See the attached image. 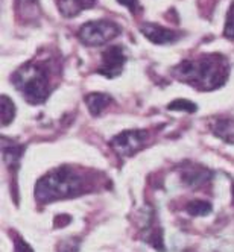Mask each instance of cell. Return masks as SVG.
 I'll return each mask as SVG.
<instances>
[{
  "label": "cell",
  "mask_w": 234,
  "mask_h": 252,
  "mask_svg": "<svg viewBox=\"0 0 234 252\" xmlns=\"http://www.w3.org/2000/svg\"><path fill=\"white\" fill-rule=\"evenodd\" d=\"M12 85L19 90L31 105H40L52 93L50 71L44 63L31 61L22 65L11 76Z\"/></svg>",
  "instance_id": "cell-3"
},
{
  "label": "cell",
  "mask_w": 234,
  "mask_h": 252,
  "mask_svg": "<svg viewBox=\"0 0 234 252\" xmlns=\"http://www.w3.org/2000/svg\"><path fill=\"white\" fill-rule=\"evenodd\" d=\"M84 102L88 108V113L93 117H98L113 102V97L108 93H88L84 97Z\"/></svg>",
  "instance_id": "cell-10"
},
{
  "label": "cell",
  "mask_w": 234,
  "mask_h": 252,
  "mask_svg": "<svg viewBox=\"0 0 234 252\" xmlns=\"http://www.w3.org/2000/svg\"><path fill=\"white\" fill-rule=\"evenodd\" d=\"M148 140V131L145 129H127L114 135L110 140L111 149L120 157H131L141 149L143 143Z\"/></svg>",
  "instance_id": "cell-6"
},
{
  "label": "cell",
  "mask_w": 234,
  "mask_h": 252,
  "mask_svg": "<svg viewBox=\"0 0 234 252\" xmlns=\"http://www.w3.org/2000/svg\"><path fill=\"white\" fill-rule=\"evenodd\" d=\"M22 2H23V3H28V5L31 6V5H32V3L35 2V0H22Z\"/></svg>",
  "instance_id": "cell-20"
},
{
  "label": "cell",
  "mask_w": 234,
  "mask_h": 252,
  "mask_svg": "<svg viewBox=\"0 0 234 252\" xmlns=\"http://www.w3.org/2000/svg\"><path fill=\"white\" fill-rule=\"evenodd\" d=\"M120 31V26L111 20H92L79 28L78 38L87 47H98L113 41Z\"/></svg>",
  "instance_id": "cell-4"
},
{
  "label": "cell",
  "mask_w": 234,
  "mask_h": 252,
  "mask_svg": "<svg viewBox=\"0 0 234 252\" xmlns=\"http://www.w3.org/2000/svg\"><path fill=\"white\" fill-rule=\"evenodd\" d=\"M211 175L213 173L204 166H189V167H184L183 172H181L183 181L190 187L202 186L204 183L210 181Z\"/></svg>",
  "instance_id": "cell-9"
},
{
  "label": "cell",
  "mask_w": 234,
  "mask_h": 252,
  "mask_svg": "<svg viewBox=\"0 0 234 252\" xmlns=\"http://www.w3.org/2000/svg\"><path fill=\"white\" fill-rule=\"evenodd\" d=\"M138 31L143 33V37L146 40L158 46L172 44L179 38V33L176 31H172L169 28H165L157 23H141L138 26Z\"/></svg>",
  "instance_id": "cell-7"
},
{
  "label": "cell",
  "mask_w": 234,
  "mask_h": 252,
  "mask_svg": "<svg viewBox=\"0 0 234 252\" xmlns=\"http://www.w3.org/2000/svg\"><path fill=\"white\" fill-rule=\"evenodd\" d=\"M128 61L127 52L125 47L117 44V46H108L100 55V64L96 68V73L108 78L114 79L122 75L123 67Z\"/></svg>",
  "instance_id": "cell-5"
},
{
  "label": "cell",
  "mask_w": 234,
  "mask_h": 252,
  "mask_svg": "<svg viewBox=\"0 0 234 252\" xmlns=\"http://www.w3.org/2000/svg\"><path fill=\"white\" fill-rule=\"evenodd\" d=\"M23 151L25 148H20L19 145H15V143H5L3 140V145H2V152H3V159L8 167L11 169H17L19 167V163L22 159V155H23Z\"/></svg>",
  "instance_id": "cell-11"
},
{
  "label": "cell",
  "mask_w": 234,
  "mask_h": 252,
  "mask_svg": "<svg viewBox=\"0 0 234 252\" xmlns=\"http://www.w3.org/2000/svg\"><path fill=\"white\" fill-rule=\"evenodd\" d=\"M79 239L71 237V239H66L60 243L57 252H78L79 251Z\"/></svg>",
  "instance_id": "cell-17"
},
{
  "label": "cell",
  "mask_w": 234,
  "mask_h": 252,
  "mask_svg": "<svg viewBox=\"0 0 234 252\" xmlns=\"http://www.w3.org/2000/svg\"><path fill=\"white\" fill-rule=\"evenodd\" d=\"M169 111H186V113H195L198 106L195 102H190L187 99H175L167 105Z\"/></svg>",
  "instance_id": "cell-15"
},
{
  "label": "cell",
  "mask_w": 234,
  "mask_h": 252,
  "mask_svg": "<svg viewBox=\"0 0 234 252\" xmlns=\"http://www.w3.org/2000/svg\"><path fill=\"white\" fill-rule=\"evenodd\" d=\"M14 252H33V249L22 237L17 236V237H14Z\"/></svg>",
  "instance_id": "cell-19"
},
{
  "label": "cell",
  "mask_w": 234,
  "mask_h": 252,
  "mask_svg": "<svg viewBox=\"0 0 234 252\" xmlns=\"http://www.w3.org/2000/svg\"><path fill=\"white\" fill-rule=\"evenodd\" d=\"M224 37L227 40L234 41V2H231L227 15H225V26H224Z\"/></svg>",
  "instance_id": "cell-16"
},
{
  "label": "cell",
  "mask_w": 234,
  "mask_h": 252,
  "mask_svg": "<svg viewBox=\"0 0 234 252\" xmlns=\"http://www.w3.org/2000/svg\"><path fill=\"white\" fill-rule=\"evenodd\" d=\"M85 179L70 166H60L43 175L33 189L35 199L41 204L75 197L84 193Z\"/></svg>",
  "instance_id": "cell-2"
},
{
  "label": "cell",
  "mask_w": 234,
  "mask_h": 252,
  "mask_svg": "<svg viewBox=\"0 0 234 252\" xmlns=\"http://www.w3.org/2000/svg\"><path fill=\"white\" fill-rule=\"evenodd\" d=\"M0 100H2V106H0L2 108V126H8L12 123V120L15 117V113H17L15 105H14L12 99L8 97L6 94L0 96Z\"/></svg>",
  "instance_id": "cell-13"
},
{
  "label": "cell",
  "mask_w": 234,
  "mask_h": 252,
  "mask_svg": "<svg viewBox=\"0 0 234 252\" xmlns=\"http://www.w3.org/2000/svg\"><path fill=\"white\" fill-rule=\"evenodd\" d=\"M117 3H120L122 6H125V8H128V11L131 12V14H137V12H140V9H141V6H140V2L138 0H116Z\"/></svg>",
  "instance_id": "cell-18"
},
{
  "label": "cell",
  "mask_w": 234,
  "mask_h": 252,
  "mask_svg": "<svg viewBox=\"0 0 234 252\" xmlns=\"http://www.w3.org/2000/svg\"><path fill=\"white\" fill-rule=\"evenodd\" d=\"M213 134L222 138L224 141L234 145V120L233 119H219L213 126Z\"/></svg>",
  "instance_id": "cell-12"
},
{
  "label": "cell",
  "mask_w": 234,
  "mask_h": 252,
  "mask_svg": "<svg viewBox=\"0 0 234 252\" xmlns=\"http://www.w3.org/2000/svg\"><path fill=\"white\" fill-rule=\"evenodd\" d=\"M172 75L200 92H213L225 85L230 75V63L221 53H204L198 58L183 60L172 68Z\"/></svg>",
  "instance_id": "cell-1"
},
{
  "label": "cell",
  "mask_w": 234,
  "mask_h": 252,
  "mask_svg": "<svg viewBox=\"0 0 234 252\" xmlns=\"http://www.w3.org/2000/svg\"><path fill=\"white\" fill-rule=\"evenodd\" d=\"M211 204L207 201H192L186 207V211L193 216V218H200V216H207L211 213Z\"/></svg>",
  "instance_id": "cell-14"
},
{
  "label": "cell",
  "mask_w": 234,
  "mask_h": 252,
  "mask_svg": "<svg viewBox=\"0 0 234 252\" xmlns=\"http://www.w3.org/2000/svg\"><path fill=\"white\" fill-rule=\"evenodd\" d=\"M98 0H55L60 14L66 19H73L82 11L92 9Z\"/></svg>",
  "instance_id": "cell-8"
}]
</instances>
